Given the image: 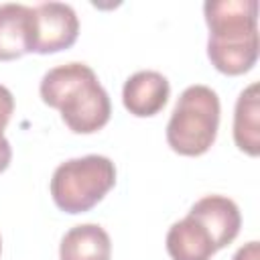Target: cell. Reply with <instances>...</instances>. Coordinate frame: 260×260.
Masks as SVG:
<instances>
[{
	"label": "cell",
	"mask_w": 260,
	"mask_h": 260,
	"mask_svg": "<svg viewBox=\"0 0 260 260\" xmlns=\"http://www.w3.org/2000/svg\"><path fill=\"white\" fill-rule=\"evenodd\" d=\"M12 112H14V98H12L8 87L0 85V134L8 126V122L12 118Z\"/></svg>",
	"instance_id": "cell-12"
},
{
	"label": "cell",
	"mask_w": 260,
	"mask_h": 260,
	"mask_svg": "<svg viewBox=\"0 0 260 260\" xmlns=\"http://www.w3.org/2000/svg\"><path fill=\"white\" fill-rule=\"evenodd\" d=\"M35 8L24 4L0 6V61H12L32 53Z\"/></svg>",
	"instance_id": "cell-8"
},
{
	"label": "cell",
	"mask_w": 260,
	"mask_h": 260,
	"mask_svg": "<svg viewBox=\"0 0 260 260\" xmlns=\"http://www.w3.org/2000/svg\"><path fill=\"white\" fill-rule=\"evenodd\" d=\"M39 91L47 106L61 112L65 126L75 134L98 132L110 120V95L85 63L49 69L41 79Z\"/></svg>",
	"instance_id": "cell-2"
},
{
	"label": "cell",
	"mask_w": 260,
	"mask_h": 260,
	"mask_svg": "<svg viewBox=\"0 0 260 260\" xmlns=\"http://www.w3.org/2000/svg\"><path fill=\"white\" fill-rule=\"evenodd\" d=\"M0 252H2V238H0Z\"/></svg>",
	"instance_id": "cell-15"
},
{
	"label": "cell",
	"mask_w": 260,
	"mask_h": 260,
	"mask_svg": "<svg viewBox=\"0 0 260 260\" xmlns=\"http://www.w3.org/2000/svg\"><path fill=\"white\" fill-rule=\"evenodd\" d=\"M32 53L49 55L69 49L79 35V18L69 4L43 2L35 6Z\"/></svg>",
	"instance_id": "cell-5"
},
{
	"label": "cell",
	"mask_w": 260,
	"mask_h": 260,
	"mask_svg": "<svg viewBox=\"0 0 260 260\" xmlns=\"http://www.w3.org/2000/svg\"><path fill=\"white\" fill-rule=\"evenodd\" d=\"M234 142L250 156L260 154V85L256 81L238 95L234 110Z\"/></svg>",
	"instance_id": "cell-10"
},
{
	"label": "cell",
	"mask_w": 260,
	"mask_h": 260,
	"mask_svg": "<svg viewBox=\"0 0 260 260\" xmlns=\"http://www.w3.org/2000/svg\"><path fill=\"white\" fill-rule=\"evenodd\" d=\"M171 93L169 79L158 71H136L130 75L122 89L124 108L136 118H148L158 114Z\"/></svg>",
	"instance_id": "cell-7"
},
{
	"label": "cell",
	"mask_w": 260,
	"mask_h": 260,
	"mask_svg": "<svg viewBox=\"0 0 260 260\" xmlns=\"http://www.w3.org/2000/svg\"><path fill=\"white\" fill-rule=\"evenodd\" d=\"M167 252L173 260H209L217 250L209 232L187 213L169 228Z\"/></svg>",
	"instance_id": "cell-9"
},
{
	"label": "cell",
	"mask_w": 260,
	"mask_h": 260,
	"mask_svg": "<svg viewBox=\"0 0 260 260\" xmlns=\"http://www.w3.org/2000/svg\"><path fill=\"white\" fill-rule=\"evenodd\" d=\"M209 26L207 57L225 75H242L258 61V2L207 0L203 4Z\"/></svg>",
	"instance_id": "cell-1"
},
{
	"label": "cell",
	"mask_w": 260,
	"mask_h": 260,
	"mask_svg": "<svg viewBox=\"0 0 260 260\" xmlns=\"http://www.w3.org/2000/svg\"><path fill=\"white\" fill-rule=\"evenodd\" d=\"M258 256H260V246H258V242H248L246 246H242V248L234 254L232 260H258Z\"/></svg>",
	"instance_id": "cell-13"
},
{
	"label": "cell",
	"mask_w": 260,
	"mask_h": 260,
	"mask_svg": "<svg viewBox=\"0 0 260 260\" xmlns=\"http://www.w3.org/2000/svg\"><path fill=\"white\" fill-rule=\"evenodd\" d=\"M116 183V167L108 156L87 154L61 162L51 179V197L65 213H83L98 205Z\"/></svg>",
	"instance_id": "cell-4"
},
{
	"label": "cell",
	"mask_w": 260,
	"mask_h": 260,
	"mask_svg": "<svg viewBox=\"0 0 260 260\" xmlns=\"http://www.w3.org/2000/svg\"><path fill=\"white\" fill-rule=\"evenodd\" d=\"M112 242L108 232L98 223L71 228L59 246V260H110Z\"/></svg>",
	"instance_id": "cell-11"
},
{
	"label": "cell",
	"mask_w": 260,
	"mask_h": 260,
	"mask_svg": "<svg viewBox=\"0 0 260 260\" xmlns=\"http://www.w3.org/2000/svg\"><path fill=\"white\" fill-rule=\"evenodd\" d=\"M189 215L195 217L211 236L215 250L230 246L242 228V215L238 205L223 195H205L193 203Z\"/></svg>",
	"instance_id": "cell-6"
},
{
	"label": "cell",
	"mask_w": 260,
	"mask_h": 260,
	"mask_svg": "<svg viewBox=\"0 0 260 260\" xmlns=\"http://www.w3.org/2000/svg\"><path fill=\"white\" fill-rule=\"evenodd\" d=\"M10 158H12V148H10V142L4 138V134H0V173L8 169Z\"/></svg>",
	"instance_id": "cell-14"
},
{
	"label": "cell",
	"mask_w": 260,
	"mask_h": 260,
	"mask_svg": "<svg viewBox=\"0 0 260 260\" xmlns=\"http://www.w3.org/2000/svg\"><path fill=\"white\" fill-rule=\"evenodd\" d=\"M219 128V98L207 85H189L167 124L169 146L183 156L205 154Z\"/></svg>",
	"instance_id": "cell-3"
}]
</instances>
